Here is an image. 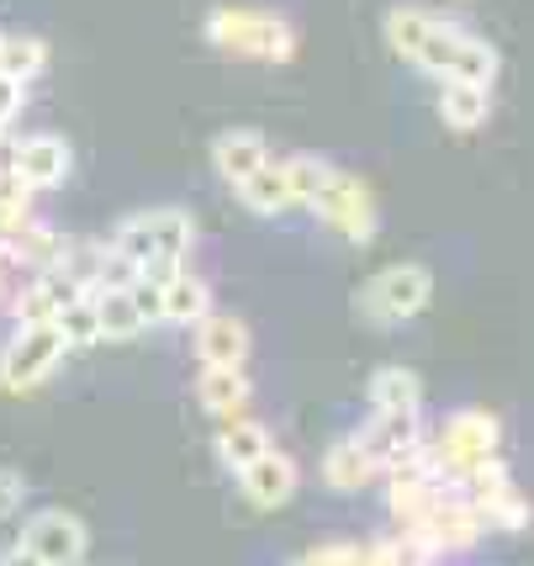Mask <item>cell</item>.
<instances>
[{
    "mask_svg": "<svg viewBox=\"0 0 534 566\" xmlns=\"http://www.w3.org/2000/svg\"><path fill=\"white\" fill-rule=\"evenodd\" d=\"M296 482H302L296 461L286 455V450H275V444H270V450L249 471H239L243 497H249L254 509H265V514H270V509H281V503H292V497H296Z\"/></svg>",
    "mask_w": 534,
    "mask_h": 566,
    "instance_id": "7c38bea8",
    "label": "cell"
},
{
    "mask_svg": "<svg viewBox=\"0 0 534 566\" xmlns=\"http://www.w3.org/2000/svg\"><path fill=\"white\" fill-rule=\"evenodd\" d=\"M22 101H27V85L22 80H11V74H0V123L11 127V117L22 112Z\"/></svg>",
    "mask_w": 534,
    "mask_h": 566,
    "instance_id": "f546056e",
    "label": "cell"
},
{
    "mask_svg": "<svg viewBox=\"0 0 534 566\" xmlns=\"http://www.w3.org/2000/svg\"><path fill=\"white\" fill-rule=\"evenodd\" d=\"M22 497H27V476L22 471H11V467H0V518L17 514V509H22Z\"/></svg>",
    "mask_w": 534,
    "mask_h": 566,
    "instance_id": "f1b7e54d",
    "label": "cell"
},
{
    "mask_svg": "<svg viewBox=\"0 0 534 566\" xmlns=\"http://www.w3.org/2000/svg\"><path fill=\"white\" fill-rule=\"evenodd\" d=\"M64 355H70V345H64L59 323H17V334L0 349V387L6 392H32L59 370Z\"/></svg>",
    "mask_w": 534,
    "mask_h": 566,
    "instance_id": "5b68a950",
    "label": "cell"
},
{
    "mask_svg": "<svg viewBox=\"0 0 534 566\" xmlns=\"http://www.w3.org/2000/svg\"><path fill=\"white\" fill-rule=\"evenodd\" d=\"M376 476H381V467L365 455L355 434L339 444H328V455H323V482H328L334 493H360V488H370Z\"/></svg>",
    "mask_w": 534,
    "mask_h": 566,
    "instance_id": "d6986e66",
    "label": "cell"
},
{
    "mask_svg": "<svg viewBox=\"0 0 534 566\" xmlns=\"http://www.w3.org/2000/svg\"><path fill=\"white\" fill-rule=\"evenodd\" d=\"M281 170H286V186H292L296 207H313V197L323 191V180H328V159H313V154H292V159H281Z\"/></svg>",
    "mask_w": 534,
    "mask_h": 566,
    "instance_id": "4316f807",
    "label": "cell"
},
{
    "mask_svg": "<svg viewBox=\"0 0 534 566\" xmlns=\"http://www.w3.org/2000/svg\"><path fill=\"white\" fill-rule=\"evenodd\" d=\"M387 43L397 59L418 64L423 74L444 80H471V85H492L498 74V49L477 38L465 22L434 17L423 6H391L387 11Z\"/></svg>",
    "mask_w": 534,
    "mask_h": 566,
    "instance_id": "6da1fadb",
    "label": "cell"
},
{
    "mask_svg": "<svg viewBox=\"0 0 534 566\" xmlns=\"http://www.w3.org/2000/svg\"><path fill=\"white\" fill-rule=\"evenodd\" d=\"M313 212L328 222L339 239H349V244H370V239H376V201H370V186H365L360 175L328 170L323 191L313 197Z\"/></svg>",
    "mask_w": 534,
    "mask_h": 566,
    "instance_id": "ba28073f",
    "label": "cell"
},
{
    "mask_svg": "<svg viewBox=\"0 0 534 566\" xmlns=\"http://www.w3.org/2000/svg\"><path fill=\"white\" fill-rule=\"evenodd\" d=\"M265 159H270V144L254 133V127H228V133L212 138V165H218V175L233 186V191H239Z\"/></svg>",
    "mask_w": 534,
    "mask_h": 566,
    "instance_id": "2e32d148",
    "label": "cell"
},
{
    "mask_svg": "<svg viewBox=\"0 0 534 566\" xmlns=\"http://www.w3.org/2000/svg\"><path fill=\"white\" fill-rule=\"evenodd\" d=\"M11 265H17V260H11L6 244H0V302H6V292H11Z\"/></svg>",
    "mask_w": 534,
    "mask_h": 566,
    "instance_id": "1f68e13d",
    "label": "cell"
},
{
    "mask_svg": "<svg viewBox=\"0 0 534 566\" xmlns=\"http://www.w3.org/2000/svg\"><path fill=\"white\" fill-rule=\"evenodd\" d=\"M270 450V434L265 423L243 419V413H228V419H218V455L228 471H249L260 455Z\"/></svg>",
    "mask_w": 534,
    "mask_h": 566,
    "instance_id": "ac0fdd59",
    "label": "cell"
},
{
    "mask_svg": "<svg viewBox=\"0 0 534 566\" xmlns=\"http://www.w3.org/2000/svg\"><path fill=\"white\" fill-rule=\"evenodd\" d=\"M0 566H43V562H38V556H32L27 545H11V551L0 556Z\"/></svg>",
    "mask_w": 534,
    "mask_h": 566,
    "instance_id": "4dcf8cb0",
    "label": "cell"
},
{
    "mask_svg": "<svg viewBox=\"0 0 534 566\" xmlns=\"http://www.w3.org/2000/svg\"><path fill=\"white\" fill-rule=\"evenodd\" d=\"M74 296H85V286H74L70 275H59V271H38L32 286H22V292L11 296V318L17 323H53Z\"/></svg>",
    "mask_w": 534,
    "mask_h": 566,
    "instance_id": "9a60e30c",
    "label": "cell"
},
{
    "mask_svg": "<svg viewBox=\"0 0 534 566\" xmlns=\"http://www.w3.org/2000/svg\"><path fill=\"white\" fill-rule=\"evenodd\" d=\"M461 493H465V503L482 514V524L486 530H503V535H519V530H530V518H534V509H530V497L519 493V482H513V471L492 455L486 467H477L471 476H461Z\"/></svg>",
    "mask_w": 534,
    "mask_h": 566,
    "instance_id": "52a82bcc",
    "label": "cell"
},
{
    "mask_svg": "<svg viewBox=\"0 0 534 566\" xmlns=\"http://www.w3.org/2000/svg\"><path fill=\"white\" fill-rule=\"evenodd\" d=\"M6 170L17 175L27 191H53V186H64V175H70V144H64L59 133H32L22 144H11Z\"/></svg>",
    "mask_w": 534,
    "mask_h": 566,
    "instance_id": "8fae6325",
    "label": "cell"
},
{
    "mask_svg": "<svg viewBox=\"0 0 534 566\" xmlns=\"http://www.w3.org/2000/svg\"><path fill=\"white\" fill-rule=\"evenodd\" d=\"M370 408L376 413H423V381L408 366H381L370 376Z\"/></svg>",
    "mask_w": 534,
    "mask_h": 566,
    "instance_id": "ffe728a7",
    "label": "cell"
},
{
    "mask_svg": "<svg viewBox=\"0 0 534 566\" xmlns=\"http://www.w3.org/2000/svg\"><path fill=\"white\" fill-rule=\"evenodd\" d=\"M196 244V218L180 207H154V212H133L122 218V228L112 233V249L122 260H133L138 271L170 281L175 271H186Z\"/></svg>",
    "mask_w": 534,
    "mask_h": 566,
    "instance_id": "7a4b0ae2",
    "label": "cell"
},
{
    "mask_svg": "<svg viewBox=\"0 0 534 566\" xmlns=\"http://www.w3.org/2000/svg\"><path fill=\"white\" fill-rule=\"evenodd\" d=\"M6 154H11V148H6V123H0V159H6Z\"/></svg>",
    "mask_w": 534,
    "mask_h": 566,
    "instance_id": "d6a6232c",
    "label": "cell"
},
{
    "mask_svg": "<svg viewBox=\"0 0 534 566\" xmlns=\"http://www.w3.org/2000/svg\"><path fill=\"white\" fill-rule=\"evenodd\" d=\"M49 64V43L43 38H32V32H0V74H11V80H32V74H43Z\"/></svg>",
    "mask_w": 534,
    "mask_h": 566,
    "instance_id": "d4e9b609",
    "label": "cell"
},
{
    "mask_svg": "<svg viewBox=\"0 0 534 566\" xmlns=\"http://www.w3.org/2000/svg\"><path fill=\"white\" fill-rule=\"evenodd\" d=\"M498 444H503L498 413H486V408H461V413H450V423L439 429V440H434L439 476H444L450 488H461V476L486 467V461L498 455Z\"/></svg>",
    "mask_w": 534,
    "mask_h": 566,
    "instance_id": "277c9868",
    "label": "cell"
},
{
    "mask_svg": "<svg viewBox=\"0 0 534 566\" xmlns=\"http://www.w3.org/2000/svg\"><path fill=\"white\" fill-rule=\"evenodd\" d=\"M355 440H360V450L376 461V467L387 471L391 461H402L408 450L423 444V413H376Z\"/></svg>",
    "mask_w": 534,
    "mask_h": 566,
    "instance_id": "4fadbf2b",
    "label": "cell"
},
{
    "mask_svg": "<svg viewBox=\"0 0 534 566\" xmlns=\"http://www.w3.org/2000/svg\"><path fill=\"white\" fill-rule=\"evenodd\" d=\"M22 545L43 566H80V562H85V545H91V535H85L80 514H70V509H43V514L27 518Z\"/></svg>",
    "mask_w": 534,
    "mask_h": 566,
    "instance_id": "30bf717a",
    "label": "cell"
},
{
    "mask_svg": "<svg viewBox=\"0 0 534 566\" xmlns=\"http://www.w3.org/2000/svg\"><path fill=\"white\" fill-rule=\"evenodd\" d=\"M239 197L249 212H260V218H281V212H292L296 197H292V186H286V170H281V159H265L260 170L249 175L239 186Z\"/></svg>",
    "mask_w": 534,
    "mask_h": 566,
    "instance_id": "44dd1931",
    "label": "cell"
},
{
    "mask_svg": "<svg viewBox=\"0 0 534 566\" xmlns=\"http://www.w3.org/2000/svg\"><path fill=\"white\" fill-rule=\"evenodd\" d=\"M196 355L201 366H218V370H239L249 360V328L233 313H207L196 323Z\"/></svg>",
    "mask_w": 534,
    "mask_h": 566,
    "instance_id": "5bb4252c",
    "label": "cell"
},
{
    "mask_svg": "<svg viewBox=\"0 0 534 566\" xmlns=\"http://www.w3.org/2000/svg\"><path fill=\"white\" fill-rule=\"evenodd\" d=\"M196 397H201V408H207V413H218V419L243 413V402H249V376H243V366L239 370L207 366L201 370V381H196Z\"/></svg>",
    "mask_w": 534,
    "mask_h": 566,
    "instance_id": "603a6c76",
    "label": "cell"
},
{
    "mask_svg": "<svg viewBox=\"0 0 534 566\" xmlns=\"http://www.w3.org/2000/svg\"><path fill=\"white\" fill-rule=\"evenodd\" d=\"M91 302H96V318H101V339H138L144 334V318H138L127 286H96Z\"/></svg>",
    "mask_w": 534,
    "mask_h": 566,
    "instance_id": "cb8c5ba5",
    "label": "cell"
},
{
    "mask_svg": "<svg viewBox=\"0 0 534 566\" xmlns=\"http://www.w3.org/2000/svg\"><path fill=\"white\" fill-rule=\"evenodd\" d=\"M127 296H133V307H138L144 328L148 323H165V281H159V275L138 271L133 281H127Z\"/></svg>",
    "mask_w": 534,
    "mask_h": 566,
    "instance_id": "83f0119b",
    "label": "cell"
},
{
    "mask_svg": "<svg viewBox=\"0 0 534 566\" xmlns=\"http://www.w3.org/2000/svg\"><path fill=\"white\" fill-rule=\"evenodd\" d=\"M53 323H59V334H64V345H70V349L101 345V318H96V302H91V292L74 296V302Z\"/></svg>",
    "mask_w": 534,
    "mask_h": 566,
    "instance_id": "484cf974",
    "label": "cell"
},
{
    "mask_svg": "<svg viewBox=\"0 0 534 566\" xmlns=\"http://www.w3.org/2000/svg\"><path fill=\"white\" fill-rule=\"evenodd\" d=\"M439 117L456 133H477L492 117V85H471V80H444L439 85Z\"/></svg>",
    "mask_w": 534,
    "mask_h": 566,
    "instance_id": "e0dca14e",
    "label": "cell"
},
{
    "mask_svg": "<svg viewBox=\"0 0 534 566\" xmlns=\"http://www.w3.org/2000/svg\"><path fill=\"white\" fill-rule=\"evenodd\" d=\"M434 296V271L418 265V260H397L387 271H376L365 281L360 292V313L370 323H402V318H418Z\"/></svg>",
    "mask_w": 534,
    "mask_h": 566,
    "instance_id": "8992f818",
    "label": "cell"
},
{
    "mask_svg": "<svg viewBox=\"0 0 534 566\" xmlns=\"http://www.w3.org/2000/svg\"><path fill=\"white\" fill-rule=\"evenodd\" d=\"M207 313H212V286L191 271H175L170 281H165V323H175V328H196Z\"/></svg>",
    "mask_w": 534,
    "mask_h": 566,
    "instance_id": "7402d4cb",
    "label": "cell"
},
{
    "mask_svg": "<svg viewBox=\"0 0 534 566\" xmlns=\"http://www.w3.org/2000/svg\"><path fill=\"white\" fill-rule=\"evenodd\" d=\"M207 43L239 59H260V64H286L296 53V27L275 11L260 6H218L207 17Z\"/></svg>",
    "mask_w": 534,
    "mask_h": 566,
    "instance_id": "3957f363",
    "label": "cell"
},
{
    "mask_svg": "<svg viewBox=\"0 0 534 566\" xmlns=\"http://www.w3.org/2000/svg\"><path fill=\"white\" fill-rule=\"evenodd\" d=\"M482 530H486L482 514L465 503L461 488H444V493L423 509V518H418L408 535H418L434 556H456V551H471V545L482 541Z\"/></svg>",
    "mask_w": 534,
    "mask_h": 566,
    "instance_id": "9c48e42d",
    "label": "cell"
}]
</instances>
